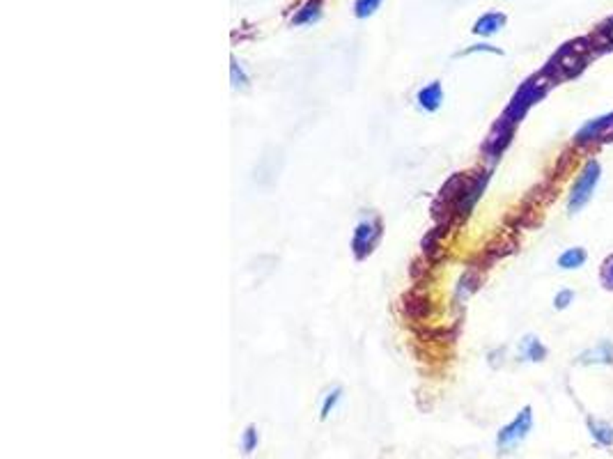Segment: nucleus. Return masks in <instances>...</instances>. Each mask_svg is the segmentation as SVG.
Returning <instances> with one entry per match:
<instances>
[{
  "label": "nucleus",
  "mask_w": 613,
  "mask_h": 459,
  "mask_svg": "<svg viewBox=\"0 0 613 459\" xmlns=\"http://www.w3.org/2000/svg\"><path fill=\"white\" fill-rule=\"evenodd\" d=\"M384 235V225L379 216H366L356 223L354 228V237H352V253L356 260H366L372 253H375L377 244L382 241Z\"/></svg>",
  "instance_id": "1"
},
{
  "label": "nucleus",
  "mask_w": 613,
  "mask_h": 459,
  "mask_svg": "<svg viewBox=\"0 0 613 459\" xmlns=\"http://www.w3.org/2000/svg\"><path fill=\"white\" fill-rule=\"evenodd\" d=\"M544 90H546V83L542 81V76H540V78H531V81H526L524 85H521V88L517 90V95L512 97L510 106L505 108L503 118L508 120L510 124H517V122L526 115L528 108H531V106L537 102V99H540V97L544 95Z\"/></svg>",
  "instance_id": "2"
},
{
  "label": "nucleus",
  "mask_w": 613,
  "mask_h": 459,
  "mask_svg": "<svg viewBox=\"0 0 613 459\" xmlns=\"http://www.w3.org/2000/svg\"><path fill=\"white\" fill-rule=\"evenodd\" d=\"M598 181H600V163L598 161H588L586 168L581 170V174H579L574 186H572L567 210L572 214H577L579 210H584V207L588 205V200L593 198V191H595V186H598Z\"/></svg>",
  "instance_id": "3"
},
{
  "label": "nucleus",
  "mask_w": 613,
  "mask_h": 459,
  "mask_svg": "<svg viewBox=\"0 0 613 459\" xmlns=\"http://www.w3.org/2000/svg\"><path fill=\"white\" fill-rule=\"evenodd\" d=\"M533 427V413H531V406H524L521 411L515 416V420H512L510 425H505V427L499 432V439H496V444H499L501 450H512L515 446H519L521 441H524L528 437V432H531Z\"/></svg>",
  "instance_id": "4"
},
{
  "label": "nucleus",
  "mask_w": 613,
  "mask_h": 459,
  "mask_svg": "<svg viewBox=\"0 0 613 459\" xmlns=\"http://www.w3.org/2000/svg\"><path fill=\"white\" fill-rule=\"evenodd\" d=\"M441 104H443V85H441V81L427 83L425 88H420L416 92V106L420 108V111L436 113L439 108H441Z\"/></svg>",
  "instance_id": "5"
},
{
  "label": "nucleus",
  "mask_w": 613,
  "mask_h": 459,
  "mask_svg": "<svg viewBox=\"0 0 613 459\" xmlns=\"http://www.w3.org/2000/svg\"><path fill=\"white\" fill-rule=\"evenodd\" d=\"M324 0H305V3L299 7V10L294 12L292 16V26H312V23H317L322 19V14H324Z\"/></svg>",
  "instance_id": "6"
},
{
  "label": "nucleus",
  "mask_w": 613,
  "mask_h": 459,
  "mask_svg": "<svg viewBox=\"0 0 613 459\" xmlns=\"http://www.w3.org/2000/svg\"><path fill=\"white\" fill-rule=\"evenodd\" d=\"M505 14L503 12H485L480 19L474 23V35H480V37H492L496 35L503 26H505Z\"/></svg>",
  "instance_id": "7"
},
{
  "label": "nucleus",
  "mask_w": 613,
  "mask_h": 459,
  "mask_svg": "<svg viewBox=\"0 0 613 459\" xmlns=\"http://www.w3.org/2000/svg\"><path fill=\"white\" fill-rule=\"evenodd\" d=\"M609 127H613V113L611 115H604V118H600V120L588 122L586 127L577 133V143H591V140H595V138L607 136V129Z\"/></svg>",
  "instance_id": "8"
},
{
  "label": "nucleus",
  "mask_w": 613,
  "mask_h": 459,
  "mask_svg": "<svg viewBox=\"0 0 613 459\" xmlns=\"http://www.w3.org/2000/svg\"><path fill=\"white\" fill-rule=\"evenodd\" d=\"M519 356L526 358V361H544L546 358V347L540 342V338L535 336H526L519 342Z\"/></svg>",
  "instance_id": "9"
},
{
  "label": "nucleus",
  "mask_w": 613,
  "mask_h": 459,
  "mask_svg": "<svg viewBox=\"0 0 613 459\" xmlns=\"http://www.w3.org/2000/svg\"><path fill=\"white\" fill-rule=\"evenodd\" d=\"M581 363H613V345L611 342H600L598 347L591 349V352H584L581 358H579Z\"/></svg>",
  "instance_id": "10"
},
{
  "label": "nucleus",
  "mask_w": 613,
  "mask_h": 459,
  "mask_svg": "<svg viewBox=\"0 0 613 459\" xmlns=\"http://www.w3.org/2000/svg\"><path fill=\"white\" fill-rule=\"evenodd\" d=\"M584 262H586V250L584 248H567L565 253L558 257V266H560V269H565V271L579 269V266H584Z\"/></svg>",
  "instance_id": "11"
},
{
  "label": "nucleus",
  "mask_w": 613,
  "mask_h": 459,
  "mask_svg": "<svg viewBox=\"0 0 613 459\" xmlns=\"http://www.w3.org/2000/svg\"><path fill=\"white\" fill-rule=\"evenodd\" d=\"M588 427H591L593 439L598 441L602 446H611L613 444V427L607 423H600V420H588Z\"/></svg>",
  "instance_id": "12"
},
{
  "label": "nucleus",
  "mask_w": 613,
  "mask_h": 459,
  "mask_svg": "<svg viewBox=\"0 0 613 459\" xmlns=\"http://www.w3.org/2000/svg\"><path fill=\"white\" fill-rule=\"evenodd\" d=\"M382 3L384 0H354V16L359 21H366V19H370V16L377 14Z\"/></svg>",
  "instance_id": "13"
},
{
  "label": "nucleus",
  "mask_w": 613,
  "mask_h": 459,
  "mask_svg": "<svg viewBox=\"0 0 613 459\" xmlns=\"http://www.w3.org/2000/svg\"><path fill=\"white\" fill-rule=\"evenodd\" d=\"M230 81H232V88H246L248 85V74L242 64L237 62V57L230 60Z\"/></svg>",
  "instance_id": "14"
},
{
  "label": "nucleus",
  "mask_w": 613,
  "mask_h": 459,
  "mask_svg": "<svg viewBox=\"0 0 613 459\" xmlns=\"http://www.w3.org/2000/svg\"><path fill=\"white\" fill-rule=\"evenodd\" d=\"M340 397H343V388H340V386H336V388L331 390V393L324 397V404H322V420H326V418H329V413L333 411L338 402H340Z\"/></svg>",
  "instance_id": "15"
},
{
  "label": "nucleus",
  "mask_w": 613,
  "mask_h": 459,
  "mask_svg": "<svg viewBox=\"0 0 613 459\" xmlns=\"http://www.w3.org/2000/svg\"><path fill=\"white\" fill-rule=\"evenodd\" d=\"M242 448H244V453H253V450L258 448V430H255L253 425H248L246 432H244Z\"/></svg>",
  "instance_id": "16"
},
{
  "label": "nucleus",
  "mask_w": 613,
  "mask_h": 459,
  "mask_svg": "<svg viewBox=\"0 0 613 459\" xmlns=\"http://www.w3.org/2000/svg\"><path fill=\"white\" fill-rule=\"evenodd\" d=\"M572 301H574V292L572 289H560L556 294V299H553V308H556V310H565V308Z\"/></svg>",
  "instance_id": "17"
},
{
  "label": "nucleus",
  "mask_w": 613,
  "mask_h": 459,
  "mask_svg": "<svg viewBox=\"0 0 613 459\" xmlns=\"http://www.w3.org/2000/svg\"><path fill=\"white\" fill-rule=\"evenodd\" d=\"M478 51H487V53H496V55H501V53H503L501 48H494V46H490V44H476V46H471V48H464V51H460V53H455V57H460V55H471V53H478Z\"/></svg>",
  "instance_id": "18"
},
{
  "label": "nucleus",
  "mask_w": 613,
  "mask_h": 459,
  "mask_svg": "<svg viewBox=\"0 0 613 459\" xmlns=\"http://www.w3.org/2000/svg\"><path fill=\"white\" fill-rule=\"evenodd\" d=\"M602 280H604V285H607V287H613V257H609V260L604 262Z\"/></svg>",
  "instance_id": "19"
}]
</instances>
